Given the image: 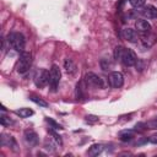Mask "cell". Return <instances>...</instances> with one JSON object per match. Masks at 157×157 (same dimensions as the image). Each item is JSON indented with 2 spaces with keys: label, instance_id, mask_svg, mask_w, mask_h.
<instances>
[{
  "label": "cell",
  "instance_id": "cell-21",
  "mask_svg": "<svg viewBox=\"0 0 157 157\" xmlns=\"http://www.w3.org/2000/svg\"><path fill=\"white\" fill-rule=\"evenodd\" d=\"M45 121L50 125V128H53V129H55V130H61V129H63V126H61L59 123H56L55 120H53V119H50V118H45Z\"/></svg>",
  "mask_w": 157,
  "mask_h": 157
},
{
  "label": "cell",
  "instance_id": "cell-2",
  "mask_svg": "<svg viewBox=\"0 0 157 157\" xmlns=\"http://www.w3.org/2000/svg\"><path fill=\"white\" fill-rule=\"evenodd\" d=\"M31 64H32V55H31V53L22 52L21 55H20V59L17 61V65H16L17 72L18 74H26L29 70Z\"/></svg>",
  "mask_w": 157,
  "mask_h": 157
},
{
  "label": "cell",
  "instance_id": "cell-13",
  "mask_svg": "<svg viewBox=\"0 0 157 157\" xmlns=\"http://www.w3.org/2000/svg\"><path fill=\"white\" fill-rule=\"evenodd\" d=\"M64 69H65V72L69 74V75H74L76 72V70H77L76 64L74 63V60L69 59V58L65 59V61H64Z\"/></svg>",
  "mask_w": 157,
  "mask_h": 157
},
{
  "label": "cell",
  "instance_id": "cell-12",
  "mask_svg": "<svg viewBox=\"0 0 157 157\" xmlns=\"http://www.w3.org/2000/svg\"><path fill=\"white\" fill-rule=\"evenodd\" d=\"M123 37H124V39H126L128 42H131V43H135L137 40V33L132 28H124Z\"/></svg>",
  "mask_w": 157,
  "mask_h": 157
},
{
  "label": "cell",
  "instance_id": "cell-6",
  "mask_svg": "<svg viewBox=\"0 0 157 157\" xmlns=\"http://www.w3.org/2000/svg\"><path fill=\"white\" fill-rule=\"evenodd\" d=\"M137 60V56L135 54V52L132 49H125L124 50V54H123V58H121V63L125 65V66H134L135 63Z\"/></svg>",
  "mask_w": 157,
  "mask_h": 157
},
{
  "label": "cell",
  "instance_id": "cell-27",
  "mask_svg": "<svg viewBox=\"0 0 157 157\" xmlns=\"http://www.w3.org/2000/svg\"><path fill=\"white\" fill-rule=\"evenodd\" d=\"M147 125V129H153V130H157V119H152L150 121L146 123Z\"/></svg>",
  "mask_w": 157,
  "mask_h": 157
},
{
  "label": "cell",
  "instance_id": "cell-16",
  "mask_svg": "<svg viewBox=\"0 0 157 157\" xmlns=\"http://www.w3.org/2000/svg\"><path fill=\"white\" fill-rule=\"evenodd\" d=\"M119 137H120V140H121V141H124V142L131 141V140H132V137H134V131H131V130L121 131V132L119 134Z\"/></svg>",
  "mask_w": 157,
  "mask_h": 157
},
{
  "label": "cell",
  "instance_id": "cell-22",
  "mask_svg": "<svg viewBox=\"0 0 157 157\" xmlns=\"http://www.w3.org/2000/svg\"><path fill=\"white\" fill-rule=\"evenodd\" d=\"M75 93H76L77 99L85 97V94H83V88H82V82H78V83L76 85V92H75Z\"/></svg>",
  "mask_w": 157,
  "mask_h": 157
},
{
  "label": "cell",
  "instance_id": "cell-19",
  "mask_svg": "<svg viewBox=\"0 0 157 157\" xmlns=\"http://www.w3.org/2000/svg\"><path fill=\"white\" fill-rule=\"evenodd\" d=\"M48 132H49V135L53 136V140L56 142V145H59V146L63 145V139H61V136H60L58 132H55L53 129H48Z\"/></svg>",
  "mask_w": 157,
  "mask_h": 157
},
{
  "label": "cell",
  "instance_id": "cell-30",
  "mask_svg": "<svg viewBox=\"0 0 157 157\" xmlns=\"http://www.w3.org/2000/svg\"><path fill=\"white\" fill-rule=\"evenodd\" d=\"M147 141H148V139L147 137H141L137 142H136V145L137 146H141V145H145V144H147Z\"/></svg>",
  "mask_w": 157,
  "mask_h": 157
},
{
  "label": "cell",
  "instance_id": "cell-4",
  "mask_svg": "<svg viewBox=\"0 0 157 157\" xmlns=\"http://www.w3.org/2000/svg\"><path fill=\"white\" fill-rule=\"evenodd\" d=\"M60 78H61V71H60L59 66L53 65L50 71H49V85H50V88H52L53 92H55L58 90Z\"/></svg>",
  "mask_w": 157,
  "mask_h": 157
},
{
  "label": "cell",
  "instance_id": "cell-20",
  "mask_svg": "<svg viewBox=\"0 0 157 157\" xmlns=\"http://www.w3.org/2000/svg\"><path fill=\"white\" fill-rule=\"evenodd\" d=\"M29 99H31L32 102H34L36 104L40 105V107H48V103H47L45 101H43L42 98L37 97V96H31V97H29Z\"/></svg>",
  "mask_w": 157,
  "mask_h": 157
},
{
  "label": "cell",
  "instance_id": "cell-23",
  "mask_svg": "<svg viewBox=\"0 0 157 157\" xmlns=\"http://www.w3.org/2000/svg\"><path fill=\"white\" fill-rule=\"evenodd\" d=\"M0 121H1V125H4V126H7V125L13 124V120H11L9 117H6V115H4V114H1Z\"/></svg>",
  "mask_w": 157,
  "mask_h": 157
},
{
  "label": "cell",
  "instance_id": "cell-18",
  "mask_svg": "<svg viewBox=\"0 0 157 157\" xmlns=\"http://www.w3.org/2000/svg\"><path fill=\"white\" fill-rule=\"evenodd\" d=\"M124 50H125V48H124V47H121V45L115 47V49H114V59H115V60L121 61V58H123Z\"/></svg>",
  "mask_w": 157,
  "mask_h": 157
},
{
  "label": "cell",
  "instance_id": "cell-5",
  "mask_svg": "<svg viewBox=\"0 0 157 157\" xmlns=\"http://www.w3.org/2000/svg\"><path fill=\"white\" fill-rule=\"evenodd\" d=\"M34 83L38 88H43L49 83V71L47 69H39L34 75Z\"/></svg>",
  "mask_w": 157,
  "mask_h": 157
},
{
  "label": "cell",
  "instance_id": "cell-24",
  "mask_svg": "<svg viewBox=\"0 0 157 157\" xmlns=\"http://www.w3.org/2000/svg\"><path fill=\"white\" fill-rule=\"evenodd\" d=\"M145 2H146V0H130L131 6H132V7H137V9L142 7V6L145 5Z\"/></svg>",
  "mask_w": 157,
  "mask_h": 157
},
{
  "label": "cell",
  "instance_id": "cell-10",
  "mask_svg": "<svg viewBox=\"0 0 157 157\" xmlns=\"http://www.w3.org/2000/svg\"><path fill=\"white\" fill-rule=\"evenodd\" d=\"M135 28L140 32V33H150L151 31V25L146 21V20H137L135 22Z\"/></svg>",
  "mask_w": 157,
  "mask_h": 157
},
{
  "label": "cell",
  "instance_id": "cell-8",
  "mask_svg": "<svg viewBox=\"0 0 157 157\" xmlns=\"http://www.w3.org/2000/svg\"><path fill=\"white\" fill-rule=\"evenodd\" d=\"M0 144L1 146H5V147H11L13 151H17V144H16V140L11 136V135H6V134H1V137H0Z\"/></svg>",
  "mask_w": 157,
  "mask_h": 157
},
{
  "label": "cell",
  "instance_id": "cell-17",
  "mask_svg": "<svg viewBox=\"0 0 157 157\" xmlns=\"http://www.w3.org/2000/svg\"><path fill=\"white\" fill-rule=\"evenodd\" d=\"M17 115H20L21 118H28L31 115H33V110L29 108H20L18 110L15 112Z\"/></svg>",
  "mask_w": 157,
  "mask_h": 157
},
{
  "label": "cell",
  "instance_id": "cell-25",
  "mask_svg": "<svg viewBox=\"0 0 157 157\" xmlns=\"http://www.w3.org/2000/svg\"><path fill=\"white\" fill-rule=\"evenodd\" d=\"M101 66H102V69H103V70H109V69L112 67V63H110L108 59H105V58H104V59H102V60H101Z\"/></svg>",
  "mask_w": 157,
  "mask_h": 157
},
{
  "label": "cell",
  "instance_id": "cell-7",
  "mask_svg": "<svg viewBox=\"0 0 157 157\" xmlns=\"http://www.w3.org/2000/svg\"><path fill=\"white\" fill-rule=\"evenodd\" d=\"M109 83L114 88H120L124 85V76L119 71H113L109 75Z\"/></svg>",
  "mask_w": 157,
  "mask_h": 157
},
{
  "label": "cell",
  "instance_id": "cell-3",
  "mask_svg": "<svg viewBox=\"0 0 157 157\" xmlns=\"http://www.w3.org/2000/svg\"><path fill=\"white\" fill-rule=\"evenodd\" d=\"M83 81H85V83H86L88 87L101 88V90L105 88V82H104V80H103L101 76H98V75H96V74H93V72H87V74L85 75V77H83Z\"/></svg>",
  "mask_w": 157,
  "mask_h": 157
},
{
  "label": "cell",
  "instance_id": "cell-14",
  "mask_svg": "<svg viewBox=\"0 0 157 157\" xmlns=\"http://www.w3.org/2000/svg\"><path fill=\"white\" fill-rule=\"evenodd\" d=\"M156 37L153 36V34H148V33H142V37H141V42H142V44L146 47V48H151L153 44H155V42H156V39H155Z\"/></svg>",
  "mask_w": 157,
  "mask_h": 157
},
{
  "label": "cell",
  "instance_id": "cell-29",
  "mask_svg": "<svg viewBox=\"0 0 157 157\" xmlns=\"http://www.w3.org/2000/svg\"><path fill=\"white\" fill-rule=\"evenodd\" d=\"M145 129H147V125H146V123H137V124L135 125V130H139V131H141V130H145Z\"/></svg>",
  "mask_w": 157,
  "mask_h": 157
},
{
  "label": "cell",
  "instance_id": "cell-31",
  "mask_svg": "<svg viewBox=\"0 0 157 157\" xmlns=\"http://www.w3.org/2000/svg\"><path fill=\"white\" fill-rule=\"evenodd\" d=\"M148 142L157 145V135H152L151 137H148Z\"/></svg>",
  "mask_w": 157,
  "mask_h": 157
},
{
  "label": "cell",
  "instance_id": "cell-11",
  "mask_svg": "<svg viewBox=\"0 0 157 157\" xmlns=\"http://www.w3.org/2000/svg\"><path fill=\"white\" fill-rule=\"evenodd\" d=\"M25 140H26V142L28 144V145H31V146H36L37 144H38V135L33 131V130H26L25 131Z\"/></svg>",
  "mask_w": 157,
  "mask_h": 157
},
{
  "label": "cell",
  "instance_id": "cell-1",
  "mask_svg": "<svg viewBox=\"0 0 157 157\" xmlns=\"http://www.w3.org/2000/svg\"><path fill=\"white\" fill-rule=\"evenodd\" d=\"M7 42L12 47V49H15L16 52H18V53L23 52L26 40H25V37L20 32H11V33H9Z\"/></svg>",
  "mask_w": 157,
  "mask_h": 157
},
{
  "label": "cell",
  "instance_id": "cell-26",
  "mask_svg": "<svg viewBox=\"0 0 157 157\" xmlns=\"http://www.w3.org/2000/svg\"><path fill=\"white\" fill-rule=\"evenodd\" d=\"M135 66H136V71L141 72L144 70V67H145V61L142 59H137L136 63H135Z\"/></svg>",
  "mask_w": 157,
  "mask_h": 157
},
{
  "label": "cell",
  "instance_id": "cell-9",
  "mask_svg": "<svg viewBox=\"0 0 157 157\" xmlns=\"http://www.w3.org/2000/svg\"><path fill=\"white\" fill-rule=\"evenodd\" d=\"M140 13L147 18H157V9L153 5H146L140 7Z\"/></svg>",
  "mask_w": 157,
  "mask_h": 157
},
{
  "label": "cell",
  "instance_id": "cell-28",
  "mask_svg": "<svg viewBox=\"0 0 157 157\" xmlns=\"http://www.w3.org/2000/svg\"><path fill=\"white\" fill-rule=\"evenodd\" d=\"M85 118H86V121L92 123V124L98 121V117H97V115H93V114H88V115H86Z\"/></svg>",
  "mask_w": 157,
  "mask_h": 157
},
{
  "label": "cell",
  "instance_id": "cell-15",
  "mask_svg": "<svg viewBox=\"0 0 157 157\" xmlns=\"http://www.w3.org/2000/svg\"><path fill=\"white\" fill-rule=\"evenodd\" d=\"M102 151H103V145H101V144H94V145H92V146L88 148L87 153H88L90 156H98Z\"/></svg>",
  "mask_w": 157,
  "mask_h": 157
}]
</instances>
